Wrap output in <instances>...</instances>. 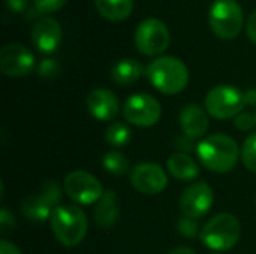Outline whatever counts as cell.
Returning a JSON list of instances; mask_svg holds the SVG:
<instances>
[{"label":"cell","mask_w":256,"mask_h":254,"mask_svg":"<svg viewBox=\"0 0 256 254\" xmlns=\"http://www.w3.org/2000/svg\"><path fill=\"white\" fill-rule=\"evenodd\" d=\"M130 139H132V132H130L129 126L122 121H116V123L110 124L105 132V141L108 142V145H111L114 148L126 147L130 142Z\"/></svg>","instance_id":"obj_21"},{"label":"cell","mask_w":256,"mask_h":254,"mask_svg":"<svg viewBox=\"0 0 256 254\" xmlns=\"http://www.w3.org/2000/svg\"><path fill=\"white\" fill-rule=\"evenodd\" d=\"M135 45L144 55H159L168 46L171 40L168 25L159 18L142 19L135 30Z\"/></svg>","instance_id":"obj_8"},{"label":"cell","mask_w":256,"mask_h":254,"mask_svg":"<svg viewBox=\"0 0 256 254\" xmlns=\"http://www.w3.org/2000/svg\"><path fill=\"white\" fill-rule=\"evenodd\" d=\"M244 96H246V105H256V88L246 91Z\"/></svg>","instance_id":"obj_33"},{"label":"cell","mask_w":256,"mask_h":254,"mask_svg":"<svg viewBox=\"0 0 256 254\" xmlns=\"http://www.w3.org/2000/svg\"><path fill=\"white\" fill-rule=\"evenodd\" d=\"M160 115L162 108L159 100L146 93L132 94L123 106L124 120L136 127H152L160 120Z\"/></svg>","instance_id":"obj_9"},{"label":"cell","mask_w":256,"mask_h":254,"mask_svg":"<svg viewBox=\"0 0 256 254\" xmlns=\"http://www.w3.org/2000/svg\"><path fill=\"white\" fill-rule=\"evenodd\" d=\"M0 228H2L3 237L10 234L15 228V219L6 208H2V211H0Z\"/></svg>","instance_id":"obj_28"},{"label":"cell","mask_w":256,"mask_h":254,"mask_svg":"<svg viewBox=\"0 0 256 254\" xmlns=\"http://www.w3.org/2000/svg\"><path fill=\"white\" fill-rule=\"evenodd\" d=\"M50 223L56 240L64 247H76L81 244L88 229L87 216L76 205H58Z\"/></svg>","instance_id":"obj_3"},{"label":"cell","mask_w":256,"mask_h":254,"mask_svg":"<svg viewBox=\"0 0 256 254\" xmlns=\"http://www.w3.org/2000/svg\"><path fill=\"white\" fill-rule=\"evenodd\" d=\"M58 72H60V66L52 58H44L38 66V73L44 79H52L58 75Z\"/></svg>","instance_id":"obj_25"},{"label":"cell","mask_w":256,"mask_h":254,"mask_svg":"<svg viewBox=\"0 0 256 254\" xmlns=\"http://www.w3.org/2000/svg\"><path fill=\"white\" fill-rule=\"evenodd\" d=\"M246 33H248V37L254 43H256V10H254L249 15V18L246 21Z\"/></svg>","instance_id":"obj_30"},{"label":"cell","mask_w":256,"mask_h":254,"mask_svg":"<svg viewBox=\"0 0 256 254\" xmlns=\"http://www.w3.org/2000/svg\"><path fill=\"white\" fill-rule=\"evenodd\" d=\"M255 124V115H252V114H249V112H242V114H238V115L234 118V126H236L238 130H243V132L252 130V127H254Z\"/></svg>","instance_id":"obj_27"},{"label":"cell","mask_w":256,"mask_h":254,"mask_svg":"<svg viewBox=\"0 0 256 254\" xmlns=\"http://www.w3.org/2000/svg\"><path fill=\"white\" fill-rule=\"evenodd\" d=\"M32 42L40 52H54L62 43L60 22L50 15L40 16L33 25Z\"/></svg>","instance_id":"obj_14"},{"label":"cell","mask_w":256,"mask_h":254,"mask_svg":"<svg viewBox=\"0 0 256 254\" xmlns=\"http://www.w3.org/2000/svg\"><path fill=\"white\" fill-rule=\"evenodd\" d=\"M68 0H33L36 10H39L44 15L57 12L58 9H62L66 4Z\"/></svg>","instance_id":"obj_26"},{"label":"cell","mask_w":256,"mask_h":254,"mask_svg":"<svg viewBox=\"0 0 256 254\" xmlns=\"http://www.w3.org/2000/svg\"><path fill=\"white\" fill-rule=\"evenodd\" d=\"M242 160L250 172L256 174V133H252L244 141L242 147Z\"/></svg>","instance_id":"obj_23"},{"label":"cell","mask_w":256,"mask_h":254,"mask_svg":"<svg viewBox=\"0 0 256 254\" xmlns=\"http://www.w3.org/2000/svg\"><path fill=\"white\" fill-rule=\"evenodd\" d=\"M120 217V199L114 190L104 192L93 210V220L100 229H111Z\"/></svg>","instance_id":"obj_17"},{"label":"cell","mask_w":256,"mask_h":254,"mask_svg":"<svg viewBox=\"0 0 256 254\" xmlns=\"http://www.w3.org/2000/svg\"><path fill=\"white\" fill-rule=\"evenodd\" d=\"M192 141H194V139H190V138L186 136V135L177 136V138L174 139V147L177 148V153H186V154H189V153L194 150Z\"/></svg>","instance_id":"obj_29"},{"label":"cell","mask_w":256,"mask_h":254,"mask_svg":"<svg viewBox=\"0 0 256 254\" xmlns=\"http://www.w3.org/2000/svg\"><path fill=\"white\" fill-rule=\"evenodd\" d=\"M255 118H256V112H255Z\"/></svg>","instance_id":"obj_36"},{"label":"cell","mask_w":256,"mask_h":254,"mask_svg":"<svg viewBox=\"0 0 256 254\" xmlns=\"http://www.w3.org/2000/svg\"><path fill=\"white\" fill-rule=\"evenodd\" d=\"M102 166L108 174L116 175V177H122V175L129 172V160H128V157L123 153L116 151V150L108 151V153L104 154Z\"/></svg>","instance_id":"obj_22"},{"label":"cell","mask_w":256,"mask_h":254,"mask_svg":"<svg viewBox=\"0 0 256 254\" xmlns=\"http://www.w3.org/2000/svg\"><path fill=\"white\" fill-rule=\"evenodd\" d=\"M0 254H22L21 253V250L15 246V244H12L10 241H8V240H2L0 241Z\"/></svg>","instance_id":"obj_31"},{"label":"cell","mask_w":256,"mask_h":254,"mask_svg":"<svg viewBox=\"0 0 256 254\" xmlns=\"http://www.w3.org/2000/svg\"><path fill=\"white\" fill-rule=\"evenodd\" d=\"M63 190L54 180H46L39 193L28 195L21 202V213L30 222H45L51 219L54 210L58 207Z\"/></svg>","instance_id":"obj_5"},{"label":"cell","mask_w":256,"mask_h":254,"mask_svg":"<svg viewBox=\"0 0 256 254\" xmlns=\"http://www.w3.org/2000/svg\"><path fill=\"white\" fill-rule=\"evenodd\" d=\"M177 229L186 238H196L198 235H201V229H200L198 220L190 219V217H186V216H182L178 219Z\"/></svg>","instance_id":"obj_24"},{"label":"cell","mask_w":256,"mask_h":254,"mask_svg":"<svg viewBox=\"0 0 256 254\" xmlns=\"http://www.w3.org/2000/svg\"><path fill=\"white\" fill-rule=\"evenodd\" d=\"M150 84L164 94H178L189 82L188 66L174 55H162L150 61L146 67Z\"/></svg>","instance_id":"obj_2"},{"label":"cell","mask_w":256,"mask_h":254,"mask_svg":"<svg viewBox=\"0 0 256 254\" xmlns=\"http://www.w3.org/2000/svg\"><path fill=\"white\" fill-rule=\"evenodd\" d=\"M63 189L66 195L80 205H93L104 195V189L99 180L90 172L81 169L72 171L66 175Z\"/></svg>","instance_id":"obj_10"},{"label":"cell","mask_w":256,"mask_h":254,"mask_svg":"<svg viewBox=\"0 0 256 254\" xmlns=\"http://www.w3.org/2000/svg\"><path fill=\"white\" fill-rule=\"evenodd\" d=\"M4 3L12 12H24L28 0H4Z\"/></svg>","instance_id":"obj_32"},{"label":"cell","mask_w":256,"mask_h":254,"mask_svg":"<svg viewBox=\"0 0 256 254\" xmlns=\"http://www.w3.org/2000/svg\"><path fill=\"white\" fill-rule=\"evenodd\" d=\"M98 12L110 21H123L134 10V0H94Z\"/></svg>","instance_id":"obj_20"},{"label":"cell","mask_w":256,"mask_h":254,"mask_svg":"<svg viewBox=\"0 0 256 254\" xmlns=\"http://www.w3.org/2000/svg\"><path fill=\"white\" fill-rule=\"evenodd\" d=\"M243 9L236 0H214L208 10L213 33L222 39H234L243 27Z\"/></svg>","instance_id":"obj_7"},{"label":"cell","mask_w":256,"mask_h":254,"mask_svg":"<svg viewBox=\"0 0 256 254\" xmlns=\"http://www.w3.org/2000/svg\"><path fill=\"white\" fill-rule=\"evenodd\" d=\"M214 202V192L207 183H194L180 196L178 205L183 216L200 220L204 217Z\"/></svg>","instance_id":"obj_13"},{"label":"cell","mask_w":256,"mask_h":254,"mask_svg":"<svg viewBox=\"0 0 256 254\" xmlns=\"http://www.w3.org/2000/svg\"><path fill=\"white\" fill-rule=\"evenodd\" d=\"M36 66L33 52L21 43H8L0 49V70L10 78H24Z\"/></svg>","instance_id":"obj_12"},{"label":"cell","mask_w":256,"mask_h":254,"mask_svg":"<svg viewBox=\"0 0 256 254\" xmlns=\"http://www.w3.org/2000/svg\"><path fill=\"white\" fill-rule=\"evenodd\" d=\"M242 235V226L236 216L220 213L212 217L201 229L202 244L214 253L228 252L237 246Z\"/></svg>","instance_id":"obj_4"},{"label":"cell","mask_w":256,"mask_h":254,"mask_svg":"<svg viewBox=\"0 0 256 254\" xmlns=\"http://www.w3.org/2000/svg\"><path fill=\"white\" fill-rule=\"evenodd\" d=\"M196 154L202 166L216 174L231 172L242 156L236 139L224 133L206 136L196 147Z\"/></svg>","instance_id":"obj_1"},{"label":"cell","mask_w":256,"mask_h":254,"mask_svg":"<svg viewBox=\"0 0 256 254\" xmlns=\"http://www.w3.org/2000/svg\"><path fill=\"white\" fill-rule=\"evenodd\" d=\"M168 172L180 181H192L200 175V166L190 154L186 153H174L166 160Z\"/></svg>","instance_id":"obj_18"},{"label":"cell","mask_w":256,"mask_h":254,"mask_svg":"<svg viewBox=\"0 0 256 254\" xmlns=\"http://www.w3.org/2000/svg\"><path fill=\"white\" fill-rule=\"evenodd\" d=\"M129 180H130L132 187L146 196L159 195L168 186V175L165 169L150 162L135 165L130 169Z\"/></svg>","instance_id":"obj_11"},{"label":"cell","mask_w":256,"mask_h":254,"mask_svg":"<svg viewBox=\"0 0 256 254\" xmlns=\"http://www.w3.org/2000/svg\"><path fill=\"white\" fill-rule=\"evenodd\" d=\"M206 109L208 115L218 120L236 118L246 106V96L234 85H216L206 96Z\"/></svg>","instance_id":"obj_6"},{"label":"cell","mask_w":256,"mask_h":254,"mask_svg":"<svg viewBox=\"0 0 256 254\" xmlns=\"http://www.w3.org/2000/svg\"><path fill=\"white\" fill-rule=\"evenodd\" d=\"M178 124L183 135L190 139H200L208 130V112L198 103H188L180 111Z\"/></svg>","instance_id":"obj_16"},{"label":"cell","mask_w":256,"mask_h":254,"mask_svg":"<svg viewBox=\"0 0 256 254\" xmlns=\"http://www.w3.org/2000/svg\"><path fill=\"white\" fill-rule=\"evenodd\" d=\"M170 254H196V253H195V250H194V249H190V247H177V249H174V250H172Z\"/></svg>","instance_id":"obj_34"},{"label":"cell","mask_w":256,"mask_h":254,"mask_svg":"<svg viewBox=\"0 0 256 254\" xmlns=\"http://www.w3.org/2000/svg\"><path fill=\"white\" fill-rule=\"evenodd\" d=\"M86 105L92 117L99 121H111L120 112V102L108 88L92 90L86 99Z\"/></svg>","instance_id":"obj_15"},{"label":"cell","mask_w":256,"mask_h":254,"mask_svg":"<svg viewBox=\"0 0 256 254\" xmlns=\"http://www.w3.org/2000/svg\"><path fill=\"white\" fill-rule=\"evenodd\" d=\"M212 254H222V253H212Z\"/></svg>","instance_id":"obj_35"},{"label":"cell","mask_w":256,"mask_h":254,"mask_svg":"<svg viewBox=\"0 0 256 254\" xmlns=\"http://www.w3.org/2000/svg\"><path fill=\"white\" fill-rule=\"evenodd\" d=\"M144 66L135 58H123L111 69V78L116 84L128 87L135 84L144 73Z\"/></svg>","instance_id":"obj_19"}]
</instances>
